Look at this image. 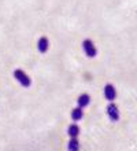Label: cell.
<instances>
[{
  "mask_svg": "<svg viewBox=\"0 0 137 151\" xmlns=\"http://www.w3.org/2000/svg\"><path fill=\"white\" fill-rule=\"evenodd\" d=\"M82 48H84V51H85L86 56H89V58H95V56L98 55V50L95 47V44L92 40L86 39L82 41Z\"/></svg>",
  "mask_w": 137,
  "mask_h": 151,
  "instance_id": "7a4b0ae2",
  "label": "cell"
},
{
  "mask_svg": "<svg viewBox=\"0 0 137 151\" xmlns=\"http://www.w3.org/2000/svg\"><path fill=\"white\" fill-rule=\"evenodd\" d=\"M67 148L69 151H78L80 150V142L77 137H71L69 144H67Z\"/></svg>",
  "mask_w": 137,
  "mask_h": 151,
  "instance_id": "9c48e42d",
  "label": "cell"
},
{
  "mask_svg": "<svg viewBox=\"0 0 137 151\" xmlns=\"http://www.w3.org/2000/svg\"><path fill=\"white\" fill-rule=\"evenodd\" d=\"M107 114H108L110 119H111L113 122H117L118 119H119V110H118L117 104L113 103V102H110V104L107 106Z\"/></svg>",
  "mask_w": 137,
  "mask_h": 151,
  "instance_id": "3957f363",
  "label": "cell"
},
{
  "mask_svg": "<svg viewBox=\"0 0 137 151\" xmlns=\"http://www.w3.org/2000/svg\"><path fill=\"white\" fill-rule=\"evenodd\" d=\"M104 98H106L108 102H114V100H115V98H117V91H115L114 85L107 84L106 87H104Z\"/></svg>",
  "mask_w": 137,
  "mask_h": 151,
  "instance_id": "277c9868",
  "label": "cell"
},
{
  "mask_svg": "<svg viewBox=\"0 0 137 151\" xmlns=\"http://www.w3.org/2000/svg\"><path fill=\"white\" fill-rule=\"evenodd\" d=\"M49 48V41H48L47 37H40L39 41H37V50H39L41 54H45Z\"/></svg>",
  "mask_w": 137,
  "mask_h": 151,
  "instance_id": "5b68a950",
  "label": "cell"
},
{
  "mask_svg": "<svg viewBox=\"0 0 137 151\" xmlns=\"http://www.w3.org/2000/svg\"><path fill=\"white\" fill-rule=\"evenodd\" d=\"M82 115H84L82 109L81 107H75V109H73V111H71V119L75 121V122H77V121H81Z\"/></svg>",
  "mask_w": 137,
  "mask_h": 151,
  "instance_id": "ba28073f",
  "label": "cell"
},
{
  "mask_svg": "<svg viewBox=\"0 0 137 151\" xmlns=\"http://www.w3.org/2000/svg\"><path fill=\"white\" fill-rule=\"evenodd\" d=\"M77 103H78V107H81V109L86 107V106L90 103L89 95H88V93H82V95H80L78 99H77Z\"/></svg>",
  "mask_w": 137,
  "mask_h": 151,
  "instance_id": "8992f818",
  "label": "cell"
},
{
  "mask_svg": "<svg viewBox=\"0 0 137 151\" xmlns=\"http://www.w3.org/2000/svg\"><path fill=\"white\" fill-rule=\"evenodd\" d=\"M67 133H69V136L71 137H78L80 135V127L77 125V124H73V125H70V127L67 128Z\"/></svg>",
  "mask_w": 137,
  "mask_h": 151,
  "instance_id": "52a82bcc",
  "label": "cell"
},
{
  "mask_svg": "<svg viewBox=\"0 0 137 151\" xmlns=\"http://www.w3.org/2000/svg\"><path fill=\"white\" fill-rule=\"evenodd\" d=\"M14 77H15V80L21 84V85H22V87H25V88L30 87V84H32L30 77H29V76L24 72V70H21V69L14 70Z\"/></svg>",
  "mask_w": 137,
  "mask_h": 151,
  "instance_id": "6da1fadb",
  "label": "cell"
}]
</instances>
